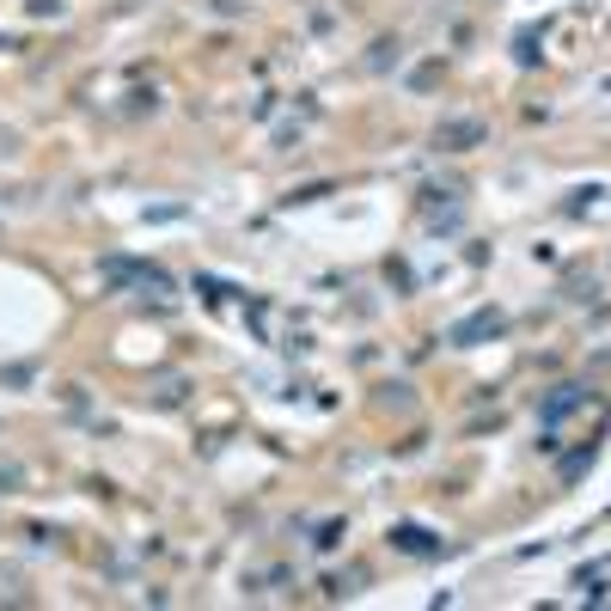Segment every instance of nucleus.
<instances>
[{
	"instance_id": "nucleus-1",
	"label": "nucleus",
	"mask_w": 611,
	"mask_h": 611,
	"mask_svg": "<svg viewBox=\"0 0 611 611\" xmlns=\"http://www.w3.org/2000/svg\"><path fill=\"white\" fill-rule=\"evenodd\" d=\"M495 331H502V312H495V306H483V312H471L465 324H452V342H459V349H477V342L495 337Z\"/></svg>"
},
{
	"instance_id": "nucleus-2",
	"label": "nucleus",
	"mask_w": 611,
	"mask_h": 611,
	"mask_svg": "<svg viewBox=\"0 0 611 611\" xmlns=\"http://www.w3.org/2000/svg\"><path fill=\"white\" fill-rule=\"evenodd\" d=\"M392 544H398V550H409V556H435V550H441L428 526H392Z\"/></svg>"
},
{
	"instance_id": "nucleus-3",
	"label": "nucleus",
	"mask_w": 611,
	"mask_h": 611,
	"mask_svg": "<svg viewBox=\"0 0 611 611\" xmlns=\"http://www.w3.org/2000/svg\"><path fill=\"white\" fill-rule=\"evenodd\" d=\"M483 135H489L483 123H446V129H441V147H452V153H465V147H477Z\"/></svg>"
},
{
	"instance_id": "nucleus-4",
	"label": "nucleus",
	"mask_w": 611,
	"mask_h": 611,
	"mask_svg": "<svg viewBox=\"0 0 611 611\" xmlns=\"http://www.w3.org/2000/svg\"><path fill=\"white\" fill-rule=\"evenodd\" d=\"M581 398H587V392H581V385H563V392H556V398H544V422H563V416H569V409H575Z\"/></svg>"
}]
</instances>
